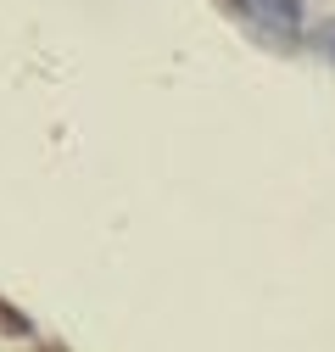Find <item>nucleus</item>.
I'll use <instances>...</instances> for the list:
<instances>
[{"label": "nucleus", "mask_w": 335, "mask_h": 352, "mask_svg": "<svg viewBox=\"0 0 335 352\" xmlns=\"http://www.w3.org/2000/svg\"><path fill=\"white\" fill-rule=\"evenodd\" d=\"M218 6H229L268 45H297L302 39V0H218Z\"/></svg>", "instance_id": "nucleus-1"}, {"label": "nucleus", "mask_w": 335, "mask_h": 352, "mask_svg": "<svg viewBox=\"0 0 335 352\" xmlns=\"http://www.w3.org/2000/svg\"><path fill=\"white\" fill-rule=\"evenodd\" d=\"M313 45H319V51H324V56L335 62V23H324V28L313 34Z\"/></svg>", "instance_id": "nucleus-2"}]
</instances>
